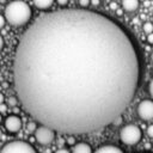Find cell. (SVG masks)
Listing matches in <instances>:
<instances>
[{
	"label": "cell",
	"mask_w": 153,
	"mask_h": 153,
	"mask_svg": "<svg viewBox=\"0 0 153 153\" xmlns=\"http://www.w3.org/2000/svg\"><path fill=\"white\" fill-rule=\"evenodd\" d=\"M1 103H4V96H2V93H0V104Z\"/></svg>",
	"instance_id": "obj_21"
},
{
	"label": "cell",
	"mask_w": 153,
	"mask_h": 153,
	"mask_svg": "<svg viewBox=\"0 0 153 153\" xmlns=\"http://www.w3.org/2000/svg\"><path fill=\"white\" fill-rule=\"evenodd\" d=\"M0 135H1V130H0Z\"/></svg>",
	"instance_id": "obj_26"
},
{
	"label": "cell",
	"mask_w": 153,
	"mask_h": 153,
	"mask_svg": "<svg viewBox=\"0 0 153 153\" xmlns=\"http://www.w3.org/2000/svg\"><path fill=\"white\" fill-rule=\"evenodd\" d=\"M1 120H2V118H1V114H0V122H1Z\"/></svg>",
	"instance_id": "obj_24"
},
{
	"label": "cell",
	"mask_w": 153,
	"mask_h": 153,
	"mask_svg": "<svg viewBox=\"0 0 153 153\" xmlns=\"http://www.w3.org/2000/svg\"><path fill=\"white\" fill-rule=\"evenodd\" d=\"M152 61H153V53H152Z\"/></svg>",
	"instance_id": "obj_25"
},
{
	"label": "cell",
	"mask_w": 153,
	"mask_h": 153,
	"mask_svg": "<svg viewBox=\"0 0 153 153\" xmlns=\"http://www.w3.org/2000/svg\"><path fill=\"white\" fill-rule=\"evenodd\" d=\"M0 111H1V112H4V111H6V105H4L2 103L0 104Z\"/></svg>",
	"instance_id": "obj_19"
},
{
	"label": "cell",
	"mask_w": 153,
	"mask_h": 153,
	"mask_svg": "<svg viewBox=\"0 0 153 153\" xmlns=\"http://www.w3.org/2000/svg\"><path fill=\"white\" fill-rule=\"evenodd\" d=\"M122 6L127 12H133L139 7V0H122Z\"/></svg>",
	"instance_id": "obj_10"
},
{
	"label": "cell",
	"mask_w": 153,
	"mask_h": 153,
	"mask_svg": "<svg viewBox=\"0 0 153 153\" xmlns=\"http://www.w3.org/2000/svg\"><path fill=\"white\" fill-rule=\"evenodd\" d=\"M35 139L39 145L48 146L50 145L55 139V130L48 126H39L35 130Z\"/></svg>",
	"instance_id": "obj_5"
},
{
	"label": "cell",
	"mask_w": 153,
	"mask_h": 153,
	"mask_svg": "<svg viewBox=\"0 0 153 153\" xmlns=\"http://www.w3.org/2000/svg\"><path fill=\"white\" fill-rule=\"evenodd\" d=\"M31 18V8L23 0H13L5 8V20L13 26H22Z\"/></svg>",
	"instance_id": "obj_2"
},
{
	"label": "cell",
	"mask_w": 153,
	"mask_h": 153,
	"mask_svg": "<svg viewBox=\"0 0 153 153\" xmlns=\"http://www.w3.org/2000/svg\"><path fill=\"white\" fill-rule=\"evenodd\" d=\"M141 130L135 124H127L120 131L121 141L128 146H134L141 140Z\"/></svg>",
	"instance_id": "obj_3"
},
{
	"label": "cell",
	"mask_w": 153,
	"mask_h": 153,
	"mask_svg": "<svg viewBox=\"0 0 153 153\" xmlns=\"http://www.w3.org/2000/svg\"><path fill=\"white\" fill-rule=\"evenodd\" d=\"M32 1L35 6L39 10H47L54 4V0H32Z\"/></svg>",
	"instance_id": "obj_11"
},
{
	"label": "cell",
	"mask_w": 153,
	"mask_h": 153,
	"mask_svg": "<svg viewBox=\"0 0 153 153\" xmlns=\"http://www.w3.org/2000/svg\"><path fill=\"white\" fill-rule=\"evenodd\" d=\"M143 31L146 33L153 32V23H145L143 24Z\"/></svg>",
	"instance_id": "obj_12"
},
{
	"label": "cell",
	"mask_w": 153,
	"mask_h": 153,
	"mask_svg": "<svg viewBox=\"0 0 153 153\" xmlns=\"http://www.w3.org/2000/svg\"><path fill=\"white\" fill-rule=\"evenodd\" d=\"M139 74L129 36L88 10L41 16L23 33L13 61L14 88L25 111L66 134L112 123L130 104Z\"/></svg>",
	"instance_id": "obj_1"
},
{
	"label": "cell",
	"mask_w": 153,
	"mask_h": 153,
	"mask_svg": "<svg viewBox=\"0 0 153 153\" xmlns=\"http://www.w3.org/2000/svg\"><path fill=\"white\" fill-rule=\"evenodd\" d=\"M148 90H149V94L152 96V98H153V79L149 81V85H148Z\"/></svg>",
	"instance_id": "obj_15"
},
{
	"label": "cell",
	"mask_w": 153,
	"mask_h": 153,
	"mask_svg": "<svg viewBox=\"0 0 153 153\" xmlns=\"http://www.w3.org/2000/svg\"><path fill=\"white\" fill-rule=\"evenodd\" d=\"M137 115L143 121H149L153 118V100L145 99L137 105Z\"/></svg>",
	"instance_id": "obj_6"
},
{
	"label": "cell",
	"mask_w": 153,
	"mask_h": 153,
	"mask_svg": "<svg viewBox=\"0 0 153 153\" xmlns=\"http://www.w3.org/2000/svg\"><path fill=\"white\" fill-rule=\"evenodd\" d=\"M98 153H121L122 149L114 145H104L97 149Z\"/></svg>",
	"instance_id": "obj_9"
},
{
	"label": "cell",
	"mask_w": 153,
	"mask_h": 153,
	"mask_svg": "<svg viewBox=\"0 0 153 153\" xmlns=\"http://www.w3.org/2000/svg\"><path fill=\"white\" fill-rule=\"evenodd\" d=\"M79 4H80V6H81V7H86V6H88V5H90V0H80V1H79Z\"/></svg>",
	"instance_id": "obj_14"
},
{
	"label": "cell",
	"mask_w": 153,
	"mask_h": 153,
	"mask_svg": "<svg viewBox=\"0 0 153 153\" xmlns=\"http://www.w3.org/2000/svg\"><path fill=\"white\" fill-rule=\"evenodd\" d=\"M4 126L7 131L10 133H17L22 128V120L17 115H10L5 118Z\"/></svg>",
	"instance_id": "obj_7"
},
{
	"label": "cell",
	"mask_w": 153,
	"mask_h": 153,
	"mask_svg": "<svg viewBox=\"0 0 153 153\" xmlns=\"http://www.w3.org/2000/svg\"><path fill=\"white\" fill-rule=\"evenodd\" d=\"M32 128H35V126H32V123H30V124H29V129L32 130Z\"/></svg>",
	"instance_id": "obj_22"
},
{
	"label": "cell",
	"mask_w": 153,
	"mask_h": 153,
	"mask_svg": "<svg viewBox=\"0 0 153 153\" xmlns=\"http://www.w3.org/2000/svg\"><path fill=\"white\" fill-rule=\"evenodd\" d=\"M35 151L36 149L33 148V146L20 140L11 141L4 145L0 149L1 153H35Z\"/></svg>",
	"instance_id": "obj_4"
},
{
	"label": "cell",
	"mask_w": 153,
	"mask_h": 153,
	"mask_svg": "<svg viewBox=\"0 0 153 153\" xmlns=\"http://www.w3.org/2000/svg\"><path fill=\"white\" fill-rule=\"evenodd\" d=\"M57 152H67V149H57Z\"/></svg>",
	"instance_id": "obj_23"
},
{
	"label": "cell",
	"mask_w": 153,
	"mask_h": 153,
	"mask_svg": "<svg viewBox=\"0 0 153 153\" xmlns=\"http://www.w3.org/2000/svg\"><path fill=\"white\" fill-rule=\"evenodd\" d=\"M2 47H4V39H2V37L0 36V50L2 49Z\"/></svg>",
	"instance_id": "obj_20"
},
{
	"label": "cell",
	"mask_w": 153,
	"mask_h": 153,
	"mask_svg": "<svg viewBox=\"0 0 153 153\" xmlns=\"http://www.w3.org/2000/svg\"><path fill=\"white\" fill-rule=\"evenodd\" d=\"M5 22H6V20H5V17L0 14V29H1V27L5 25Z\"/></svg>",
	"instance_id": "obj_17"
},
{
	"label": "cell",
	"mask_w": 153,
	"mask_h": 153,
	"mask_svg": "<svg viewBox=\"0 0 153 153\" xmlns=\"http://www.w3.org/2000/svg\"><path fill=\"white\" fill-rule=\"evenodd\" d=\"M147 41H148L151 44H153V32H149V33H148V36H147Z\"/></svg>",
	"instance_id": "obj_16"
},
{
	"label": "cell",
	"mask_w": 153,
	"mask_h": 153,
	"mask_svg": "<svg viewBox=\"0 0 153 153\" xmlns=\"http://www.w3.org/2000/svg\"><path fill=\"white\" fill-rule=\"evenodd\" d=\"M67 2H68V0H57V4L61 5V6H65Z\"/></svg>",
	"instance_id": "obj_18"
},
{
	"label": "cell",
	"mask_w": 153,
	"mask_h": 153,
	"mask_svg": "<svg viewBox=\"0 0 153 153\" xmlns=\"http://www.w3.org/2000/svg\"><path fill=\"white\" fill-rule=\"evenodd\" d=\"M71 151L74 153H90V152H92V148L86 142H78L76 145H74L72 147Z\"/></svg>",
	"instance_id": "obj_8"
},
{
	"label": "cell",
	"mask_w": 153,
	"mask_h": 153,
	"mask_svg": "<svg viewBox=\"0 0 153 153\" xmlns=\"http://www.w3.org/2000/svg\"><path fill=\"white\" fill-rule=\"evenodd\" d=\"M147 134H148V136H149V137H152V139H153V124H151V126L147 128Z\"/></svg>",
	"instance_id": "obj_13"
}]
</instances>
